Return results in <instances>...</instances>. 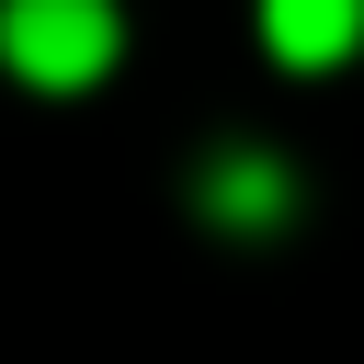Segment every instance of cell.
Instances as JSON below:
<instances>
[{"label":"cell","instance_id":"cell-1","mask_svg":"<svg viewBox=\"0 0 364 364\" xmlns=\"http://www.w3.org/2000/svg\"><path fill=\"white\" fill-rule=\"evenodd\" d=\"M0 57L34 91H80L114 68V0H0Z\"/></svg>","mask_w":364,"mask_h":364},{"label":"cell","instance_id":"cell-2","mask_svg":"<svg viewBox=\"0 0 364 364\" xmlns=\"http://www.w3.org/2000/svg\"><path fill=\"white\" fill-rule=\"evenodd\" d=\"M262 34H273V57L330 68V57L364 34V0H262Z\"/></svg>","mask_w":364,"mask_h":364},{"label":"cell","instance_id":"cell-3","mask_svg":"<svg viewBox=\"0 0 364 364\" xmlns=\"http://www.w3.org/2000/svg\"><path fill=\"white\" fill-rule=\"evenodd\" d=\"M205 205H216V216H262V205H284V171H273V159H228Z\"/></svg>","mask_w":364,"mask_h":364}]
</instances>
